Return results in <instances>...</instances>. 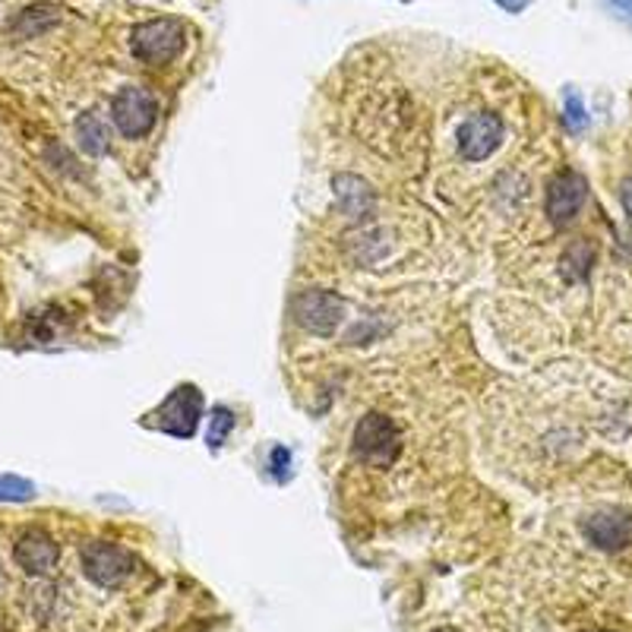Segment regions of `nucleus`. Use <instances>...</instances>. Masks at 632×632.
I'll return each instance as SVG.
<instances>
[{
	"instance_id": "nucleus-14",
	"label": "nucleus",
	"mask_w": 632,
	"mask_h": 632,
	"mask_svg": "<svg viewBox=\"0 0 632 632\" xmlns=\"http://www.w3.org/2000/svg\"><path fill=\"white\" fill-rule=\"evenodd\" d=\"M588 269H591V247L585 241L569 244V251L563 253V273H566V278L569 281H581V278L588 276Z\"/></svg>"
},
{
	"instance_id": "nucleus-19",
	"label": "nucleus",
	"mask_w": 632,
	"mask_h": 632,
	"mask_svg": "<svg viewBox=\"0 0 632 632\" xmlns=\"http://www.w3.org/2000/svg\"><path fill=\"white\" fill-rule=\"evenodd\" d=\"M288 462H291V455L285 453L281 446H278V450H273V465H276V475H278V478H281V472L288 468Z\"/></svg>"
},
{
	"instance_id": "nucleus-13",
	"label": "nucleus",
	"mask_w": 632,
	"mask_h": 632,
	"mask_svg": "<svg viewBox=\"0 0 632 632\" xmlns=\"http://www.w3.org/2000/svg\"><path fill=\"white\" fill-rule=\"evenodd\" d=\"M57 23V13H54V7H29L23 10L20 16H16V23H13V32L16 35H23V38H32V35H42L45 29Z\"/></svg>"
},
{
	"instance_id": "nucleus-22",
	"label": "nucleus",
	"mask_w": 632,
	"mask_h": 632,
	"mask_svg": "<svg viewBox=\"0 0 632 632\" xmlns=\"http://www.w3.org/2000/svg\"><path fill=\"white\" fill-rule=\"evenodd\" d=\"M433 632H458V630H453V627H440V630H433Z\"/></svg>"
},
{
	"instance_id": "nucleus-3",
	"label": "nucleus",
	"mask_w": 632,
	"mask_h": 632,
	"mask_svg": "<svg viewBox=\"0 0 632 632\" xmlns=\"http://www.w3.org/2000/svg\"><path fill=\"white\" fill-rule=\"evenodd\" d=\"M82 573L86 579L96 581L99 588H118L133 576V566L136 559L133 554L121 547V544H111V541H89L82 547Z\"/></svg>"
},
{
	"instance_id": "nucleus-16",
	"label": "nucleus",
	"mask_w": 632,
	"mask_h": 632,
	"mask_svg": "<svg viewBox=\"0 0 632 632\" xmlns=\"http://www.w3.org/2000/svg\"><path fill=\"white\" fill-rule=\"evenodd\" d=\"M32 494H35V487L25 478H16V475H3V478H0V503H3V500H7V503H23Z\"/></svg>"
},
{
	"instance_id": "nucleus-1",
	"label": "nucleus",
	"mask_w": 632,
	"mask_h": 632,
	"mask_svg": "<svg viewBox=\"0 0 632 632\" xmlns=\"http://www.w3.org/2000/svg\"><path fill=\"white\" fill-rule=\"evenodd\" d=\"M402 453V433L392 418L386 414H367L354 428V458L367 468H389Z\"/></svg>"
},
{
	"instance_id": "nucleus-23",
	"label": "nucleus",
	"mask_w": 632,
	"mask_h": 632,
	"mask_svg": "<svg viewBox=\"0 0 632 632\" xmlns=\"http://www.w3.org/2000/svg\"><path fill=\"white\" fill-rule=\"evenodd\" d=\"M585 632H610V630H585Z\"/></svg>"
},
{
	"instance_id": "nucleus-21",
	"label": "nucleus",
	"mask_w": 632,
	"mask_h": 632,
	"mask_svg": "<svg viewBox=\"0 0 632 632\" xmlns=\"http://www.w3.org/2000/svg\"><path fill=\"white\" fill-rule=\"evenodd\" d=\"M607 3H610L613 10H620L623 16H630L632 20V0H607Z\"/></svg>"
},
{
	"instance_id": "nucleus-11",
	"label": "nucleus",
	"mask_w": 632,
	"mask_h": 632,
	"mask_svg": "<svg viewBox=\"0 0 632 632\" xmlns=\"http://www.w3.org/2000/svg\"><path fill=\"white\" fill-rule=\"evenodd\" d=\"M332 187H335V200L348 219H364L374 209V190L361 177L339 175L332 180Z\"/></svg>"
},
{
	"instance_id": "nucleus-15",
	"label": "nucleus",
	"mask_w": 632,
	"mask_h": 632,
	"mask_svg": "<svg viewBox=\"0 0 632 632\" xmlns=\"http://www.w3.org/2000/svg\"><path fill=\"white\" fill-rule=\"evenodd\" d=\"M231 430H234V414L228 411L225 404L212 408V414H209V430H206V446H209V450H219V446L228 440Z\"/></svg>"
},
{
	"instance_id": "nucleus-17",
	"label": "nucleus",
	"mask_w": 632,
	"mask_h": 632,
	"mask_svg": "<svg viewBox=\"0 0 632 632\" xmlns=\"http://www.w3.org/2000/svg\"><path fill=\"white\" fill-rule=\"evenodd\" d=\"M566 124L573 126V130H581V126L588 124V114H585L581 99L576 96V92H569V96H566Z\"/></svg>"
},
{
	"instance_id": "nucleus-4",
	"label": "nucleus",
	"mask_w": 632,
	"mask_h": 632,
	"mask_svg": "<svg viewBox=\"0 0 632 632\" xmlns=\"http://www.w3.org/2000/svg\"><path fill=\"white\" fill-rule=\"evenodd\" d=\"M158 118V101L149 89L143 86H124L114 99H111V121L124 133L126 140H140L146 136Z\"/></svg>"
},
{
	"instance_id": "nucleus-10",
	"label": "nucleus",
	"mask_w": 632,
	"mask_h": 632,
	"mask_svg": "<svg viewBox=\"0 0 632 632\" xmlns=\"http://www.w3.org/2000/svg\"><path fill=\"white\" fill-rule=\"evenodd\" d=\"M13 556L20 563V569H25L29 576H48L51 569L57 566V544L51 541V534L32 529L16 541Z\"/></svg>"
},
{
	"instance_id": "nucleus-18",
	"label": "nucleus",
	"mask_w": 632,
	"mask_h": 632,
	"mask_svg": "<svg viewBox=\"0 0 632 632\" xmlns=\"http://www.w3.org/2000/svg\"><path fill=\"white\" fill-rule=\"evenodd\" d=\"M620 200H623V209H627V215H630L632 222V177L623 180V187H620Z\"/></svg>"
},
{
	"instance_id": "nucleus-12",
	"label": "nucleus",
	"mask_w": 632,
	"mask_h": 632,
	"mask_svg": "<svg viewBox=\"0 0 632 632\" xmlns=\"http://www.w3.org/2000/svg\"><path fill=\"white\" fill-rule=\"evenodd\" d=\"M76 140H79L82 152L101 155V152L108 149V126H104L99 114H82L76 121Z\"/></svg>"
},
{
	"instance_id": "nucleus-9",
	"label": "nucleus",
	"mask_w": 632,
	"mask_h": 632,
	"mask_svg": "<svg viewBox=\"0 0 632 632\" xmlns=\"http://www.w3.org/2000/svg\"><path fill=\"white\" fill-rule=\"evenodd\" d=\"M585 197H588V184H585V177H581L579 171L566 168V171L554 175V180L547 184V202H544L551 222H554L556 228L569 225L581 212Z\"/></svg>"
},
{
	"instance_id": "nucleus-20",
	"label": "nucleus",
	"mask_w": 632,
	"mask_h": 632,
	"mask_svg": "<svg viewBox=\"0 0 632 632\" xmlns=\"http://www.w3.org/2000/svg\"><path fill=\"white\" fill-rule=\"evenodd\" d=\"M500 7H503L506 13H519V10H525L531 0H497Z\"/></svg>"
},
{
	"instance_id": "nucleus-2",
	"label": "nucleus",
	"mask_w": 632,
	"mask_h": 632,
	"mask_svg": "<svg viewBox=\"0 0 632 632\" xmlns=\"http://www.w3.org/2000/svg\"><path fill=\"white\" fill-rule=\"evenodd\" d=\"M184 35H187V29L180 20H171V16L149 20V23H140L133 29L130 51L143 64H168L184 51Z\"/></svg>"
},
{
	"instance_id": "nucleus-6",
	"label": "nucleus",
	"mask_w": 632,
	"mask_h": 632,
	"mask_svg": "<svg viewBox=\"0 0 632 632\" xmlns=\"http://www.w3.org/2000/svg\"><path fill=\"white\" fill-rule=\"evenodd\" d=\"M503 143V121L494 111H478L458 126V155L465 162H484Z\"/></svg>"
},
{
	"instance_id": "nucleus-7",
	"label": "nucleus",
	"mask_w": 632,
	"mask_h": 632,
	"mask_svg": "<svg viewBox=\"0 0 632 632\" xmlns=\"http://www.w3.org/2000/svg\"><path fill=\"white\" fill-rule=\"evenodd\" d=\"M295 320L313 335H332L335 326L342 323L345 307L332 295V291H301L291 303Z\"/></svg>"
},
{
	"instance_id": "nucleus-5",
	"label": "nucleus",
	"mask_w": 632,
	"mask_h": 632,
	"mask_svg": "<svg viewBox=\"0 0 632 632\" xmlns=\"http://www.w3.org/2000/svg\"><path fill=\"white\" fill-rule=\"evenodd\" d=\"M152 418H158L155 421V428L165 430V433H171V436H193L197 433V424H200L202 418V396L197 386H177L175 392L162 402V408L152 414Z\"/></svg>"
},
{
	"instance_id": "nucleus-8",
	"label": "nucleus",
	"mask_w": 632,
	"mask_h": 632,
	"mask_svg": "<svg viewBox=\"0 0 632 632\" xmlns=\"http://www.w3.org/2000/svg\"><path fill=\"white\" fill-rule=\"evenodd\" d=\"M585 537L588 544H595L598 551L617 554L627 551L632 544V512L627 509H598L595 515L585 519Z\"/></svg>"
}]
</instances>
